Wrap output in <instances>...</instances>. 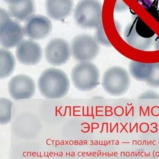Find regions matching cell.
<instances>
[{
    "instance_id": "6da1fadb",
    "label": "cell",
    "mask_w": 159,
    "mask_h": 159,
    "mask_svg": "<svg viewBox=\"0 0 159 159\" xmlns=\"http://www.w3.org/2000/svg\"><path fill=\"white\" fill-rule=\"evenodd\" d=\"M38 87L41 94L46 99H61L68 94L70 82L63 71L56 68H48L40 75Z\"/></svg>"
},
{
    "instance_id": "5bb4252c",
    "label": "cell",
    "mask_w": 159,
    "mask_h": 159,
    "mask_svg": "<svg viewBox=\"0 0 159 159\" xmlns=\"http://www.w3.org/2000/svg\"><path fill=\"white\" fill-rule=\"evenodd\" d=\"M0 105L1 125H7L11 121V109L13 102L7 98H1Z\"/></svg>"
},
{
    "instance_id": "277c9868",
    "label": "cell",
    "mask_w": 159,
    "mask_h": 159,
    "mask_svg": "<svg viewBox=\"0 0 159 159\" xmlns=\"http://www.w3.org/2000/svg\"><path fill=\"white\" fill-rule=\"evenodd\" d=\"M25 35L24 29L17 21L11 19L5 10H1L0 43L3 48H12L17 47Z\"/></svg>"
},
{
    "instance_id": "52a82bcc",
    "label": "cell",
    "mask_w": 159,
    "mask_h": 159,
    "mask_svg": "<svg viewBox=\"0 0 159 159\" xmlns=\"http://www.w3.org/2000/svg\"><path fill=\"white\" fill-rule=\"evenodd\" d=\"M7 87L9 94L14 101L31 99L36 91L34 80L25 75H18L12 77Z\"/></svg>"
},
{
    "instance_id": "7a4b0ae2",
    "label": "cell",
    "mask_w": 159,
    "mask_h": 159,
    "mask_svg": "<svg viewBox=\"0 0 159 159\" xmlns=\"http://www.w3.org/2000/svg\"><path fill=\"white\" fill-rule=\"evenodd\" d=\"M73 16L80 28H100L102 22V4L97 0H80L75 7Z\"/></svg>"
},
{
    "instance_id": "9a60e30c",
    "label": "cell",
    "mask_w": 159,
    "mask_h": 159,
    "mask_svg": "<svg viewBox=\"0 0 159 159\" xmlns=\"http://www.w3.org/2000/svg\"><path fill=\"white\" fill-rule=\"evenodd\" d=\"M3 1L9 4H12L16 3L17 2H19L21 0H3Z\"/></svg>"
},
{
    "instance_id": "7c38bea8",
    "label": "cell",
    "mask_w": 159,
    "mask_h": 159,
    "mask_svg": "<svg viewBox=\"0 0 159 159\" xmlns=\"http://www.w3.org/2000/svg\"><path fill=\"white\" fill-rule=\"evenodd\" d=\"M35 5L33 0H21L16 3L9 4V14L17 21H27L33 16Z\"/></svg>"
},
{
    "instance_id": "8992f818",
    "label": "cell",
    "mask_w": 159,
    "mask_h": 159,
    "mask_svg": "<svg viewBox=\"0 0 159 159\" xmlns=\"http://www.w3.org/2000/svg\"><path fill=\"white\" fill-rule=\"evenodd\" d=\"M71 48L68 42L62 39L55 38L47 44L44 57L49 64L55 66L66 64L71 56Z\"/></svg>"
},
{
    "instance_id": "5b68a950",
    "label": "cell",
    "mask_w": 159,
    "mask_h": 159,
    "mask_svg": "<svg viewBox=\"0 0 159 159\" xmlns=\"http://www.w3.org/2000/svg\"><path fill=\"white\" fill-rule=\"evenodd\" d=\"M72 56L78 62H91L97 57L100 47L91 35L81 34L73 39L71 45Z\"/></svg>"
},
{
    "instance_id": "9c48e42d",
    "label": "cell",
    "mask_w": 159,
    "mask_h": 159,
    "mask_svg": "<svg viewBox=\"0 0 159 159\" xmlns=\"http://www.w3.org/2000/svg\"><path fill=\"white\" fill-rule=\"evenodd\" d=\"M24 29L25 35L31 40H43L50 34L52 24L45 16L33 15L26 21Z\"/></svg>"
},
{
    "instance_id": "3957f363",
    "label": "cell",
    "mask_w": 159,
    "mask_h": 159,
    "mask_svg": "<svg viewBox=\"0 0 159 159\" xmlns=\"http://www.w3.org/2000/svg\"><path fill=\"white\" fill-rule=\"evenodd\" d=\"M71 80L77 90L92 91L100 83V73L97 66L91 62H80L73 68Z\"/></svg>"
},
{
    "instance_id": "ba28073f",
    "label": "cell",
    "mask_w": 159,
    "mask_h": 159,
    "mask_svg": "<svg viewBox=\"0 0 159 159\" xmlns=\"http://www.w3.org/2000/svg\"><path fill=\"white\" fill-rule=\"evenodd\" d=\"M16 57L19 62L27 66H35L42 59V49L37 42L32 40H23L16 48Z\"/></svg>"
},
{
    "instance_id": "30bf717a",
    "label": "cell",
    "mask_w": 159,
    "mask_h": 159,
    "mask_svg": "<svg viewBox=\"0 0 159 159\" xmlns=\"http://www.w3.org/2000/svg\"><path fill=\"white\" fill-rule=\"evenodd\" d=\"M124 71L119 67H113L104 73L102 87L107 93L119 95L124 91L125 88Z\"/></svg>"
},
{
    "instance_id": "8fae6325",
    "label": "cell",
    "mask_w": 159,
    "mask_h": 159,
    "mask_svg": "<svg viewBox=\"0 0 159 159\" xmlns=\"http://www.w3.org/2000/svg\"><path fill=\"white\" fill-rule=\"evenodd\" d=\"M74 7L73 0H47L45 10L48 17L61 21L71 14Z\"/></svg>"
},
{
    "instance_id": "4fadbf2b",
    "label": "cell",
    "mask_w": 159,
    "mask_h": 159,
    "mask_svg": "<svg viewBox=\"0 0 159 159\" xmlns=\"http://www.w3.org/2000/svg\"><path fill=\"white\" fill-rule=\"evenodd\" d=\"M0 77L3 80L12 75L16 68V60L13 54L7 48H1L0 51Z\"/></svg>"
}]
</instances>
